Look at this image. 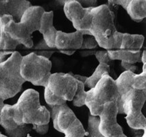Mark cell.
I'll return each mask as SVG.
<instances>
[{"mask_svg":"<svg viewBox=\"0 0 146 137\" xmlns=\"http://www.w3.org/2000/svg\"><path fill=\"white\" fill-rule=\"evenodd\" d=\"M92 23L89 32L96 40L98 46L108 50H118L121 44L123 33L117 30L115 14L110 6L103 4L93 8Z\"/></svg>","mask_w":146,"mask_h":137,"instance_id":"cell-1","label":"cell"},{"mask_svg":"<svg viewBox=\"0 0 146 137\" xmlns=\"http://www.w3.org/2000/svg\"><path fill=\"white\" fill-rule=\"evenodd\" d=\"M11 112L14 121L19 126L49 124L50 112L40 105L39 93L35 89L25 90L17 102L11 105Z\"/></svg>","mask_w":146,"mask_h":137,"instance_id":"cell-2","label":"cell"},{"mask_svg":"<svg viewBox=\"0 0 146 137\" xmlns=\"http://www.w3.org/2000/svg\"><path fill=\"white\" fill-rule=\"evenodd\" d=\"M44 13L43 8L31 6L25 11L20 21L17 23L13 19L10 20L5 25V31L20 44L32 48L34 45L32 34L39 31L40 19Z\"/></svg>","mask_w":146,"mask_h":137,"instance_id":"cell-3","label":"cell"},{"mask_svg":"<svg viewBox=\"0 0 146 137\" xmlns=\"http://www.w3.org/2000/svg\"><path fill=\"white\" fill-rule=\"evenodd\" d=\"M21 59V54L15 52L0 64V98L2 100L15 97L25 82L20 71Z\"/></svg>","mask_w":146,"mask_h":137,"instance_id":"cell-4","label":"cell"},{"mask_svg":"<svg viewBox=\"0 0 146 137\" xmlns=\"http://www.w3.org/2000/svg\"><path fill=\"white\" fill-rule=\"evenodd\" d=\"M119 94L115 79L109 74H105L94 87L86 91L85 105L91 115L98 116L107 103L117 101Z\"/></svg>","mask_w":146,"mask_h":137,"instance_id":"cell-5","label":"cell"},{"mask_svg":"<svg viewBox=\"0 0 146 137\" xmlns=\"http://www.w3.org/2000/svg\"><path fill=\"white\" fill-rule=\"evenodd\" d=\"M52 63L50 59L37 56L33 52L22 56L20 71L25 82L35 86L46 87L52 75Z\"/></svg>","mask_w":146,"mask_h":137,"instance_id":"cell-6","label":"cell"},{"mask_svg":"<svg viewBox=\"0 0 146 137\" xmlns=\"http://www.w3.org/2000/svg\"><path fill=\"white\" fill-rule=\"evenodd\" d=\"M145 100L146 90L132 89L123 98L118 109V114L126 115V122L132 129L146 130V119L141 111Z\"/></svg>","mask_w":146,"mask_h":137,"instance_id":"cell-7","label":"cell"},{"mask_svg":"<svg viewBox=\"0 0 146 137\" xmlns=\"http://www.w3.org/2000/svg\"><path fill=\"white\" fill-rule=\"evenodd\" d=\"M64 13L66 17L72 23L76 31L81 32L84 36L91 35L89 32L92 23L93 8H84L76 0L65 1Z\"/></svg>","mask_w":146,"mask_h":137,"instance_id":"cell-8","label":"cell"},{"mask_svg":"<svg viewBox=\"0 0 146 137\" xmlns=\"http://www.w3.org/2000/svg\"><path fill=\"white\" fill-rule=\"evenodd\" d=\"M77 85V80L71 73H55L50 75L47 87L56 97L71 101L75 95Z\"/></svg>","mask_w":146,"mask_h":137,"instance_id":"cell-9","label":"cell"},{"mask_svg":"<svg viewBox=\"0 0 146 137\" xmlns=\"http://www.w3.org/2000/svg\"><path fill=\"white\" fill-rule=\"evenodd\" d=\"M50 117L53 121L54 129L64 134L79 121L74 111L67 104L60 106H50Z\"/></svg>","mask_w":146,"mask_h":137,"instance_id":"cell-10","label":"cell"},{"mask_svg":"<svg viewBox=\"0 0 146 137\" xmlns=\"http://www.w3.org/2000/svg\"><path fill=\"white\" fill-rule=\"evenodd\" d=\"M117 114L118 108L117 102L112 101L104 105L102 111L99 115V130L104 137H110L122 128L117 123Z\"/></svg>","mask_w":146,"mask_h":137,"instance_id":"cell-11","label":"cell"},{"mask_svg":"<svg viewBox=\"0 0 146 137\" xmlns=\"http://www.w3.org/2000/svg\"><path fill=\"white\" fill-rule=\"evenodd\" d=\"M84 35L81 32L76 31L65 33L58 30L55 40V48L60 53L66 55H73L78 50H80Z\"/></svg>","mask_w":146,"mask_h":137,"instance_id":"cell-12","label":"cell"},{"mask_svg":"<svg viewBox=\"0 0 146 137\" xmlns=\"http://www.w3.org/2000/svg\"><path fill=\"white\" fill-rule=\"evenodd\" d=\"M0 125L4 128L8 137H26L32 128L30 125L19 126L13 119L11 112V105L4 104L1 113Z\"/></svg>","mask_w":146,"mask_h":137,"instance_id":"cell-13","label":"cell"},{"mask_svg":"<svg viewBox=\"0 0 146 137\" xmlns=\"http://www.w3.org/2000/svg\"><path fill=\"white\" fill-rule=\"evenodd\" d=\"M30 6L31 3L25 0H0V19L4 15H9L17 23Z\"/></svg>","mask_w":146,"mask_h":137,"instance_id":"cell-14","label":"cell"},{"mask_svg":"<svg viewBox=\"0 0 146 137\" xmlns=\"http://www.w3.org/2000/svg\"><path fill=\"white\" fill-rule=\"evenodd\" d=\"M54 13L52 11L43 13L40 19L39 32L43 34L44 41L51 48H55V40L58 30L53 25Z\"/></svg>","mask_w":146,"mask_h":137,"instance_id":"cell-15","label":"cell"},{"mask_svg":"<svg viewBox=\"0 0 146 137\" xmlns=\"http://www.w3.org/2000/svg\"><path fill=\"white\" fill-rule=\"evenodd\" d=\"M135 75V73L125 71L119 76L117 78L115 79L119 94V99L118 101H117L118 109L121 107L122 101H123L125 96L126 95L129 91L133 89L132 85H133Z\"/></svg>","mask_w":146,"mask_h":137,"instance_id":"cell-16","label":"cell"},{"mask_svg":"<svg viewBox=\"0 0 146 137\" xmlns=\"http://www.w3.org/2000/svg\"><path fill=\"white\" fill-rule=\"evenodd\" d=\"M144 40L145 38L141 34L123 33L119 50L134 54L138 53L143 45Z\"/></svg>","mask_w":146,"mask_h":137,"instance_id":"cell-17","label":"cell"},{"mask_svg":"<svg viewBox=\"0 0 146 137\" xmlns=\"http://www.w3.org/2000/svg\"><path fill=\"white\" fill-rule=\"evenodd\" d=\"M125 10L134 21L139 23L146 17L145 0H129Z\"/></svg>","mask_w":146,"mask_h":137,"instance_id":"cell-18","label":"cell"},{"mask_svg":"<svg viewBox=\"0 0 146 137\" xmlns=\"http://www.w3.org/2000/svg\"><path fill=\"white\" fill-rule=\"evenodd\" d=\"M107 52H108L111 60H121V62L134 64V65H135L136 63H138V62H141V52L134 54L132 52H126V51L118 50H108L107 51Z\"/></svg>","mask_w":146,"mask_h":137,"instance_id":"cell-19","label":"cell"},{"mask_svg":"<svg viewBox=\"0 0 146 137\" xmlns=\"http://www.w3.org/2000/svg\"><path fill=\"white\" fill-rule=\"evenodd\" d=\"M111 73V66L106 64L100 63L93 73L86 79L84 87L88 89H92L98 84L102 77L105 74H109Z\"/></svg>","mask_w":146,"mask_h":137,"instance_id":"cell-20","label":"cell"},{"mask_svg":"<svg viewBox=\"0 0 146 137\" xmlns=\"http://www.w3.org/2000/svg\"><path fill=\"white\" fill-rule=\"evenodd\" d=\"M100 118L98 116H89L88 119L87 132H86V137H104L99 130Z\"/></svg>","mask_w":146,"mask_h":137,"instance_id":"cell-21","label":"cell"},{"mask_svg":"<svg viewBox=\"0 0 146 137\" xmlns=\"http://www.w3.org/2000/svg\"><path fill=\"white\" fill-rule=\"evenodd\" d=\"M77 90L73 99V104L76 107H81L85 105L86 91H85L84 84L77 80Z\"/></svg>","mask_w":146,"mask_h":137,"instance_id":"cell-22","label":"cell"},{"mask_svg":"<svg viewBox=\"0 0 146 137\" xmlns=\"http://www.w3.org/2000/svg\"><path fill=\"white\" fill-rule=\"evenodd\" d=\"M54 52H55L54 49L49 47L43 39L35 47L33 53L39 56L50 59Z\"/></svg>","mask_w":146,"mask_h":137,"instance_id":"cell-23","label":"cell"},{"mask_svg":"<svg viewBox=\"0 0 146 137\" xmlns=\"http://www.w3.org/2000/svg\"><path fill=\"white\" fill-rule=\"evenodd\" d=\"M133 89L139 91H143L146 89V64H143L142 73L140 74H135L134 76Z\"/></svg>","mask_w":146,"mask_h":137,"instance_id":"cell-24","label":"cell"},{"mask_svg":"<svg viewBox=\"0 0 146 137\" xmlns=\"http://www.w3.org/2000/svg\"><path fill=\"white\" fill-rule=\"evenodd\" d=\"M44 97L46 103L49 106H60V105L65 104L67 101L62 100L54 95L49 89L47 87H45V91H44Z\"/></svg>","mask_w":146,"mask_h":137,"instance_id":"cell-25","label":"cell"},{"mask_svg":"<svg viewBox=\"0 0 146 137\" xmlns=\"http://www.w3.org/2000/svg\"><path fill=\"white\" fill-rule=\"evenodd\" d=\"M84 36L82 46L80 50H93L98 47V44L97 43L96 40L91 35H85Z\"/></svg>","mask_w":146,"mask_h":137,"instance_id":"cell-26","label":"cell"},{"mask_svg":"<svg viewBox=\"0 0 146 137\" xmlns=\"http://www.w3.org/2000/svg\"><path fill=\"white\" fill-rule=\"evenodd\" d=\"M95 56H96L97 60H98L99 63H104L110 65L111 62L113 61L110 58L107 51H98L95 54Z\"/></svg>","mask_w":146,"mask_h":137,"instance_id":"cell-27","label":"cell"},{"mask_svg":"<svg viewBox=\"0 0 146 137\" xmlns=\"http://www.w3.org/2000/svg\"><path fill=\"white\" fill-rule=\"evenodd\" d=\"M32 129L35 130L37 133L41 135H44L47 133L49 130V124L45 125H33Z\"/></svg>","mask_w":146,"mask_h":137,"instance_id":"cell-28","label":"cell"},{"mask_svg":"<svg viewBox=\"0 0 146 137\" xmlns=\"http://www.w3.org/2000/svg\"><path fill=\"white\" fill-rule=\"evenodd\" d=\"M121 67L125 69L126 71H130L132 73H135L137 70V67L134 64L127 63V62H121Z\"/></svg>","mask_w":146,"mask_h":137,"instance_id":"cell-29","label":"cell"},{"mask_svg":"<svg viewBox=\"0 0 146 137\" xmlns=\"http://www.w3.org/2000/svg\"><path fill=\"white\" fill-rule=\"evenodd\" d=\"M71 75H72L73 77L75 78L76 80L78 81H80V82H82V83H85L86 79H87L88 77H86V76H84V75H79V74H74V73H71Z\"/></svg>","mask_w":146,"mask_h":137,"instance_id":"cell-30","label":"cell"},{"mask_svg":"<svg viewBox=\"0 0 146 137\" xmlns=\"http://www.w3.org/2000/svg\"><path fill=\"white\" fill-rule=\"evenodd\" d=\"M110 137H128L126 135L124 134L123 132V128L119 130L116 132H115L113 134H112Z\"/></svg>","mask_w":146,"mask_h":137,"instance_id":"cell-31","label":"cell"},{"mask_svg":"<svg viewBox=\"0 0 146 137\" xmlns=\"http://www.w3.org/2000/svg\"><path fill=\"white\" fill-rule=\"evenodd\" d=\"M141 62L143 64L146 63V51L144 50L143 52H142L141 56Z\"/></svg>","mask_w":146,"mask_h":137,"instance_id":"cell-32","label":"cell"},{"mask_svg":"<svg viewBox=\"0 0 146 137\" xmlns=\"http://www.w3.org/2000/svg\"><path fill=\"white\" fill-rule=\"evenodd\" d=\"M4 106V100L0 98V121H1V111H2V108Z\"/></svg>","mask_w":146,"mask_h":137,"instance_id":"cell-33","label":"cell"},{"mask_svg":"<svg viewBox=\"0 0 146 137\" xmlns=\"http://www.w3.org/2000/svg\"><path fill=\"white\" fill-rule=\"evenodd\" d=\"M6 60V57H0V64L4 62Z\"/></svg>","mask_w":146,"mask_h":137,"instance_id":"cell-34","label":"cell"},{"mask_svg":"<svg viewBox=\"0 0 146 137\" xmlns=\"http://www.w3.org/2000/svg\"><path fill=\"white\" fill-rule=\"evenodd\" d=\"M141 137H146V130H144V133Z\"/></svg>","mask_w":146,"mask_h":137,"instance_id":"cell-35","label":"cell"},{"mask_svg":"<svg viewBox=\"0 0 146 137\" xmlns=\"http://www.w3.org/2000/svg\"><path fill=\"white\" fill-rule=\"evenodd\" d=\"M0 137H8V136H6V135L0 133Z\"/></svg>","mask_w":146,"mask_h":137,"instance_id":"cell-36","label":"cell"},{"mask_svg":"<svg viewBox=\"0 0 146 137\" xmlns=\"http://www.w3.org/2000/svg\"><path fill=\"white\" fill-rule=\"evenodd\" d=\"M26 137H32V136H30V135H29V134H28V136H27Z\"/></svg>","mask_w":146,"mask_h":137,"instance_id":"cell-37","label":"cell"},{"mask_svg":"<svg viewBox=\"0 0 146 137\" xmlns=\"http://www.w3.org/2000/svg\"><path fill=\"white\" fill-rule=\"evenodd\" d=\"M135 137H141V136H135Z\"/></svg>","mask_w":146,"mask_h":137,"instance_id":"cell-38","label":"cell"},{"mask_svg":"<svg viewBox=\"0 0 146 137\" xmlns=\"http://www.w3.org/2000/svg\"><path fill=\"white\" fill-rule=\"evenodd\" d=\"M64 137H67V136H64Z\"/></svg>","mask_w":146,"mask_h":137,"instance_id":"cell-39","label":"cell"}]
</instances>
